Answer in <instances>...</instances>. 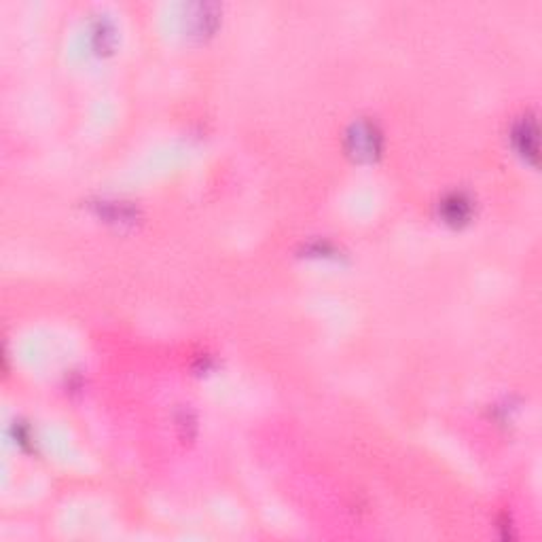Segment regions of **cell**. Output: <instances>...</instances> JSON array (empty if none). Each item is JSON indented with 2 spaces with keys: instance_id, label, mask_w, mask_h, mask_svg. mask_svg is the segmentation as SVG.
Returning a JSON list of instances; mask_svg holds the SVG:
<instances>
[{
  "instance_id": "cell-1",
  "label": "cell",
  "mask_w": 542,
  "mask_h": 542,
  "mask_svg": "<svg viewBox=\"0 0 542 542\" xmlns=\"http://www.w3.org/2000/svg\"><path fill=\"white\" fill-rule=\"evenodd\" d=\"M515 140H519V151L523 155L536 157V123L532 119L519 125V129L515 131Z\"/></svg>"
}]
</instances>
